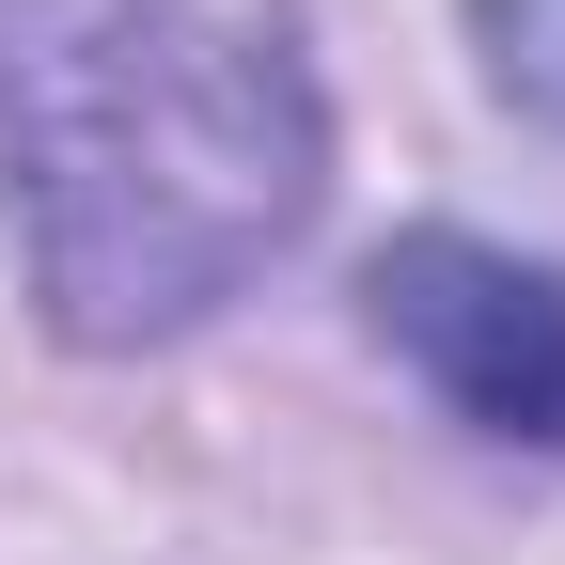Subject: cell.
<instances>
[{
	"instance_id": "obj_1",
	"label": "cell",
	"mask_w": 565,
	"mask_h": 565,
	"mask_svg": "<svg viewBox=\"0 0 565 565\" xmlns=\"http://www.w3.org/2000/svg\"><path fill=\"white\" fill-rule=\"evenodd\" d=\"M330 110L282 0H0V204L79 345H158L315 221Z\"/></svg>"
},
{
	"instance_id": "obj_2",
	"label": "cell",
	"mask_w": 565,
	"mask_h": 565,
	"mask_svg": "<svg viewBox=\"0 0 565 565\" xmlns=\"http://www.w3.org/2000/svg\"><path fill=\"white\" fill-rule=\"evenodd\" d=\"M362 299H377V330L424 362V393L456 424L565 456V267H519L487 236H393Z\"/></svg>"
},
{
	"instance_id": "obj_3",
	"label": "cell",
	"mask_w": 565,
	"mask_h": 565,
	"mask_svg": "<svg viewBox=\"0 0 565 565\" xmlns=\"http://www.w3.org/2000/svg\"><path fill=\"white\" fill-rule=\"evenodd\" d=\"M471 32H487V79H503V110L565 141V0H471Z\"/></svg>"
}]
</instances>
